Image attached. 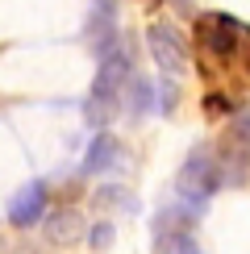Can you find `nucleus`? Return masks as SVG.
<instances>
[{
    "label": "nucleus",
    "mask_w": 250,
    "mask_h": 254,
    "mask_svg": "<svg viewBox=\"0 0 250 254\" xmlns=\"http://www.w3.org/2000/svg\"><path fill=\"white\" fill-rule=\"evenodd\" d=\"M129 79H133V59H129V50L121 46V50H113V55L100 59V71H96V79H92V96L117 100Z\"/></svg>",
    "instance_id": "nucleus-5"
},
{
    "label": "nucleus",
    "mask_w": 250,
    "mask_h": 254,
    "mask_svg": "<svg viewBox=\"0 0 250 254\" xmlns=\"http://www.w3.org/2000/svg\"><path fill=\"white\" fill-rule=\"evenodd\" d=\"M92 246H96V250L113 246V225H96V229H92Z\"/></svg>",
    "instance_id": "nucleus-14"
},
{
    "label": "nucleus",
    "mask_w": 250,
    "mask_h": 254,
    "mask_svg": "<svg viewBox=\"0 0 250 254\" xmlns=\"http://www.w3.org/2000/svg\"><path fill=\"white\" fill-rule=\"evenodd\" d=\"M42 213H46V188H42V184H25L13 200H8V221H13L17 229L38 225Z\"/></svg>",
    "instance_id": "nucleus-6"
},
{
    "label": "nucleus",
    "mask_w": 250,
    "mask_h": 254,
    "mask_svg": "<svg viewBox=\"0 0 250 254\" xmlns=\"http://www.w3.org/2000/svg\"><path fill=\"white\" fill-rule=\"evenodd\" d=\"M242 42H246V25H242V21H234L225 13H213V17L200 21V46H204V55L234 59L238 50H242Z\"/></svg>",
    "instance_id": "nucleus-4"
},
{
    "label": "nucleus",
    "mask_w": 250,
    "mask_h": 254,
    "mask_svg": "<svg viewBox=\"0 0 250 254\" xmlns=\"http://www.w3.org/2000/svg\"><path fill=\"white\" fill-rule=\"evenodd\" d=\"M159 254H204L192 229H159Z\"/></svg>",
    "instance_id": "nucleus-10"
},
{
    "label": "nucleus",
    "mask_w": 250,
    "mask_h": 254,
    "mask_svg": "<svg viewBox=\"0 0 250 254\" xmlns=\"http://www.w3.org/2000/svg\"><path fill=\"white\" fill-rule=\"evenodd\" d=\"M113 17H117V0H96V4H92V17H88V38L92 42L113 38L117 34V29H113Z\"/></svg>",
    "instance_id": "nucleus-9"
},
{
    "label": "nucleus",
    "mask_w": 250,
    "mask_h": 254,
    "mask_svg": "<svg viewBox=\"0 0 250 254\" xmlns=\"http://www.w3.org/2000/svg\"><path fill=\"white\" fill-rule=\"evenodd\" d=\"M217 158H221L225 184H242V179L250 175V113H234L229 129L221 133Z\"/></svg>",
    "instance_id": "nucleus-2"
},
{
    "label": "nucleus",
    "mask_w": 250,
    "mask_h": 254,
    "mask_svg": "<svg viewBox=\"0 0 250 254\" xmlns=\"http://www.w3.org/2000/svg\"><path fill=\"white\" fill-rule=\"evenodd\" d=\"M146 46H150L154 63H159L167 75H188L192 55H188V42H184V34L171 25V21H154V25L146 29Z\"/></svg>",
    "instance_id": "nucleus-3"
},
{
    "label": "nucleus",
    "mask_w": 250,
    "mask_h": 254,
    "mask_svg": "<svg viewBox=\"0 0 250 254\" xmlns=\"http://www.w3.org/2000/svg\"><path fill=\"white\" fill-rule=\"evenodd\" d=\"M129 104H133V117L150 113V104H154V83L133 75V79H129Z\"/></svg>",
    "instance_id": "nucleus-11"
},
{
    "label": "nucleus",
    "mask_w": 250,
    "mask_h": 254,
    "mask_svg": "<svg viewBox=\"0 0 250 254\" xmlns=\"http://www.w3.org/2000/svg\"><path fill=\"white\" fill-rule=\"evenodd\" d=\"M113 163H117V137L104 129V133L92 137L88 154H83V175H100V171H109Z\"/></svg>",
    "instance_id": "nucleus-8"
},
{
    "label": "nucleus",
    "mask_w": 250,
    "mask_h": 254,
    "mask_svg": "<svg viewBox=\"0 0 250 254\" xmlns=\"http://www.w3.org/2000/svg\"><path fill=\"white\" fill-rule=\"evenodd\" d=\"M113 113H117V100H104V96H88V104H83V117L92 125H109Z\"/></svg>",
    "instance_id": "nucleus-12"
},
{
    "label": "nucleus",
    "mask_w": 250,
    "mask_h": 254,
    "mask_svg": "<svg viewBox=\"0 0 250 254\" xmlns=\"http://www.w3.org/2000/svg\"><path fill=\"white\" fill-rule=\"evenodd\" d=\"M42 229H46V238L55 242V246H71L79 234H83V221L75 208H59V213L42 217Z\"/></svg>",
    "instance_id": "nucleus-7"
},
{
    "label": "nucleus",
    "mask_w": 250,
    "mask_h": 254,
    "mask_svg": "<svg viewBox=\"0 0 250 254\" xmlns=\"http://www.w3.org/2000/svg\"><path fill=\"white\" fill-rule=\"evenodd\" d=\"M217 188H225L221 158H217V150H208V146H196V150L184 158L180 175H175V196H180V208H188L192 217H200L204 204H208V196H213Z\"/></svg>",
    "instance_id": "nucleus-1"
},
{
    "label": "nucleus",
    "mask_w": 250,
    "mask_h": 254,
    "mask_svg": "<svg viewBox=\"0 0 250 254\" xmlns=\"http://www.w3.org/2000/svg\"><path fill=\"white\" fill-rule=\"evenodd\" d=\"M204 113L208 117H221V113H229V100L221 96V92H213V96H204Z\"/></svg>",
    "instance_id": "nucleus-13"
},
{
    "label": "nucleus",
    "mask_w": 250,
    "mask_h": 254,
    "mask_svg": "<svg viewBox=\"0 0 250 254\" xmlns=\"http://www.w3.org/2000/svg\"><path fill=\"white\" fill-rule=\"evenodd\" d=\"M146 4H163V0H146Z\"/></svg>",
    "instance_id": "nucleus-15"
}]
</instances>
